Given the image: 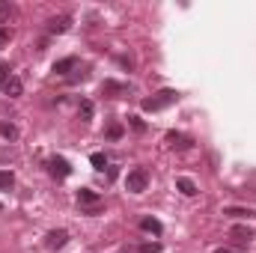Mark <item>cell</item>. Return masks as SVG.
I'll list each match as a JSON object with an SVG mask.
<instances>
[{
	"instance_id": "20",
	"label": "cell",
	"mask_w": 256,
	"mask_h": 253,
	"mask_svg": "<svg viewBox=\"0 0 256 253\" xmlns=\"http://www.w3.org/2000/svg\"><path fill=\"white\" fill-rule=\"evenodd\" d=\"M137 253H161V244L158 242H146V244H140Z\"/></svg>"
},
{
	"instance_id": "4",
	"label": "cell",
	"mask_w": 256,
	"mask_h": 253,
	"mask_svg": "<svg viewBox=\"0 0 256 253\" xmlns=\"http://www.w3.org/2000/svg\"><path fill=\"white\" fill-rule=\"evenodd\" d=\"M48 173L51 176H57V179H66V176H72V167H68V161L66 158H48Z\"/></svg>"
},
{
	"instance_id": "16",
	"label": "cell",
	"mask_w": 256,
	"mask_h": 253,
	"mask_svg": "<svg viewBox=\"0 0 256 253\" xmlns=\"http://www.w3.org/2000/svg\"><path fill=\"white\" fill-rule=\"evenodd\" d=\"M0 137L3 140H18V128L12 122H0Z\"/></svg>"
},
{
	"instance_id": "26",
	"label": "cell",
	"mask_w": 256,
	"mask_h": 253,
	"mask_svg": "<svg viewBox=\"0 0 256 253\" xmlns=\"http://www.w3.org/2000/svg\"><path fill=\"white\" fill-rule=\"evenodd\" d=\"M214 253H242V250H232V248H218Z\"/></svg>"
},
{
	"instance_id": "21",
	"label": "cell",
	"mask_w": 256,
	"mask_h": 253,
	"mask_svg": "<svg viewBox=\"0 0 256 253\" xmlns=\"http://www.w3.org/2000/svg\"><path fill=\"white\" fill-rule=\"evenodd\" d=\"M108 137H110V140H120V137H122V126H120V122H110V126H108Z\"/></svg>"
},
{
	"instance_id": "8",
	"label": "cell",
	"mask_w": 256,
	"mask_h": 253,
	"mask_svg": "<svg viewBox=\"0 0 256 253\" xmlns=\"http://www.w3.org/2000/svg\"><path fill=\"white\" fill-rule=\"evenodd\" d=\"M230 236H232L238 244H250V242H254V230H250V226H232Z\"/></svg>"
},
{
	"instance_id": "18",
	"label": "cell",
	"mask_w": 256,
	"mask_h": 253,
	"mask_svg": "<svg viewBox=\"0 0 256 253\" xmlns=\"http://www.w3.org/2000/svg\"><path fill=\"white\" fill-rule=\"evenodd\" d=\"M90 161H92V167H96V170H104V167H108L104 152H92V158H90Z\"/></svg>"
},
{
	"instance_id": "27",
	"label": "cell",
	"mask_w": 256,
	"mask_h": 253,
	"mask_svg": "<svg viewBox=\"0 0 256 253\" xmlns=\"http://www.w3.org/2000/svg\"><path fill=\"white\" fill-rule=\"evenodd\" d=\"M120 253H134V250H128V248H122V250H120Z\"/></svg>"
},
{
	"instance_id": "5",
	"label": "cell",
	"mask_w": 256,
	"mask_h": 253,
	"mask_svg": "<svg viewBox=\"0 0 256 253\" xmlns=\"http://www.w3.org/2000/svg\"><path fill=\"white\" fill-rule=\"evenodd\" d=\"M167 143H170V149H179V152H185V149H191L194 140L188 134H179V131H170L167 134Z\"/></svg>"
},
{
	"instance_id": "12",
	"label": "cell",
	"mask_w": 256,
	"mask_h": 253,
	"mask_svg": "<svg viewBox=\"0 0 256 253\" xmlns=\"http://www.w3.org/2000/svg\"><path fill=\"white\" fill-rule=\"evenodd\" d=\"M78 68V57H66V60H57L54 63V72L57 74H68V72H74Z\"/></svg>"
},
{
	"instance_id": "11",
	"label": "cell",
	"mask_w": 256,
	"mask_h": 253,
	"mask_svg": "<svg viewBox=\"0 0 256 253\" xmlns=\"http://www.w3.org/2000/svg\"><path fill=\"white\" fill-rule=\"evenodd\" d=\"M78 202H80V206H86V208H92V206H98V194H96V190H90V188H80V190H78Z\"/></svg>"
},
{
	"instance_id": "3",
	"label": "cell",
	"mask_w": 256,
	"mask_h": 253,
	"mask_svg": "<svg viewBox=\"0 0 256 253\" xmlns=\"http://www.w3.org/2000/svg\"><path fill=\"white\" fill-rule=\"evenodd\" d=\"M66 244H68V232H66V230H51V232L45 236V248H48V250H60Z\"/></svg>"
},
{
	"instance_id": "9",
	"label": "cell",
	"mask_w": 256,
	"mask_h": 253,
	"mask_svg": "<svg viewBox=\"0 0 256 253\" xmlns=\"http://www.w3.org/2000/svg\"><path fill=\"white\" fill-rule=\"evenodd\" d=\"M224 214H226V218H238V220H250V218H256L254 208H242V206H230V208H224Z\"/></svg>"
},
{
	"instance_id": "2",
	"label": "cell",
	"mask_w": 256,
	"mask_h": 253,
	"mask_svg": "<svg viewBox=\"0 0 256 253\" xmlns=\"http://www.w3.org/2000/svg\"><path fill=\"white\" fill-rule=\"evenodd\" d=\"M146 185H149V173H146V170H131L126 176V188L131 190V194H143Z\"/></svg>"
},
{
	"instance_id": "24",
	"label": "cell",
	"mask_w": 256,
	"mask_h": 253,
	"mask_svg": "<svg viewBox=\"0 0 256 253\" xmlns=\"http://www.w3.org/2000/svg\"><path fill=\"white\" fill-rule=\"evenodd\" d=\"M86 78H90V68H80L78 74H68V80H72V84H74V80H86Z\"/></svg>"
},
{
	"instance_id": "22",
	"label": "cell",
	"mask_w": 256,
	"mask_h": 253,
	"mask_svg": "<svg viewBox=\"0 0 256 253\" xmlns=\"http://www.w3.org/2000/svg\"><path fill=\"white\" fill-rule=\"evenodd\" d=\"M128 122H131V128H134V131H146V122H143L140 116H128Z\"/></svg>"
},
{
	"instance_id": "14",
	"label": "cell",
	"mask_w": 256,
	"mask_h": 253,
	"mask_svg": "<svg viewBox=\"0 0 256 253\" xmlns=\"http://www.w3.org/2000/svg\"><path fill=\"white\" fill-rule=\"evenodd\" d=\"M78 116H80L84 122L92 120V102H90V98H80V104H78Z\"/></svg>"
},
{
	"instance_id": "23",
	"label": "cell",
	"mask_w": 256,
	"mask_h": 253,
	"mask_svg": "<svg viewBox=\"0 0 256 253\" xmlns=\"http://www.w3.org/2000/svg\"><path fill=\"white\" fill-rule=\"evenodd\" d=\"M12 74H9V66L6 63H0V86H6V80H9Z\"/></svg>"
},
{
	"instance_id": "25",
	"label": "cell",
	"mask_w": 256,
	"mask_h": 253,
	"mask_svg": "<svg viewBox=\"0 0 256 253\" xmlns=\"http://www.w3.org/2000/svg\"><path fill=\"white\" fill-rule=\"evenodd\" d=\"M9 36H12V33H9L6 27H0V45H9Z\"/></svg>"
},
{
	"instance_id": "13",
	"label": "cell",
	"mask_w": 256,
	"mask_h": 253,
	"mask_svg": "<svg viewBox=\"0 0 256 253\" xmlns=\"http://www.w3.org/2000/svg\"><path fill=\"white\" fill-rule=\"evenodd\" d=\"M140 226H143L146 232H152V236H161V232H164L161 220H155V218H143V220H140Z\"/></svg>"
},
{
	"instance_id": "19",
	"label": "cell",
	"mask_w": 256,
	"mask_h": 253,
	"mask_svg": "<svg viewBox=\"0 0 256 253\" xmlns=\"http://www.w3.org/2000/svg\"><path fill=\"white\" fill-rule=\"evenodd\" d=\"M9 15H12L9 0H0V24H6V21H9Z\"/></svg>"
},
{
	"instance_id": "7",
	"label": "cell",
	"mask_w": 256,
	"mask_h": 253,
	"mask_svg": "<svg viewBox=\"0 0 256 253\" xmlns=\"http://www.w3.org/2000/svg\"><path fill=\"white\" fill-rule=\"evenodd\" d=\"M102 92L110 96V98H120V96H126L128 92V86L126 84H116V80H104V84H102Z\"/></svg>"
},
{
	"instance_id": "15",
	"label": "cell",
	"mask_w": 256,
	"mask_h": 253,
	"mask_svg": "<svg viewBox=\"0 0 256 253\" xmlns=\"http://www.w3.org/2000/svg\"><path fill=\"white\" fill-rule=\"evenodd\" d=\"M176 188L182 190L185 196H194V194H196V185H194V179H188V176H182V179L176 182Z\"/></svg>"
},
{
	"instance_id": "17",
	"label": "cell",
	"mask_w": 256,
	"mask_h": 253,
	"mask_svg": "<svg viewBox=\"0 0 256 253\" xmlns=\"http://www.w3.org/2000/svg\"><path fill=\"white\" fill-rule=\"evenodd\" d=\"M12 185H15V176L9 170H0V190H12Z\"/></svg>"
},
{
	"instance_id": "10",
	"label": "cell",
	"mask_w": 256,
	"mask_h": 253,
	"mask_svg": "<svg viewBox=\"0 0 256 253\" xmlns=\"http://www.w3.org/2000/svg\"><path fill=\"white\" fill-rule=\"evenodd\" d=\"M3 92H6L9 98H18V96L24 92V84H21V78H15V74H12V78L6 80V86H3Z\"/></svg>"
},
{
	"instance_id": "1",
	"label": "cell",
	"mask_w": 256,
	"mask_h": 253,
	"mask_svg": "<svg viewBox=\"0 0 256 253\" xmlns=\"http://www.w3.org/2000/svg\"><path fill=\"white\" fill-rule=\"evenodd\" d=\"M179 102V92L176 90H161V92H155L152 98H143V110H164V108H170V104H176Z\"/></svg>"
},
{
	"instance_id": "6",
	"label": "cell",
	"mask_w": 256,
	"mask_h": 253,
	"mask_svg": "<svg viewBox=\"0 0 256 253\" xmlns=\"http://www.w3.org/2000/svg\"><path fill=\"white\" fill-rule=\"evenodd\" d=\"M68 24H72V18H68V15H57V18H51V21H48V33L60 36V33L68 30Z\"/></svg>"
},
{
	"instance_id": "28",
	"label": "cell",
	"mask_w": 256,
	"mask_h": 253,
	"mask_svg": "<svg viewBox=\"0 0 256 253\" xmlns=\"http://www.w3.org/2000/svg\"><path fill=\"white\" fill-rule=\"evenodd\" d=\"M0 208H3V206H0Z\"/></svg>"
}]
</instances>
